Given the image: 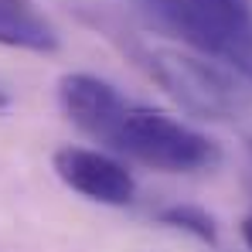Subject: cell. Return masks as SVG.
<instances>
[{
    "mask_svg": "<svg viewBox=\"0 0 252 252\" xmlns=\"http://www.w3.org/2000/svg\"><path fill=\"white\" fill-rule=\"evenodd\" d=\"M136 65L160 85L167 95H174L188 113L205 120H235L252 106L249 92L239 89V82L221 72L218 65L201 62L194 55H181L174 48H143L133 44Z\"/></svg>",
    "mask_w": 252,
    "mask_h": 252,
    "instance_id": "1",
    "label": "cell"
},
{
    "mask_svg": "<svg viewBox=\"0 0 252 252\" xmlns=\"http://www.w3.org/2000/svg\"><path fill=\"white\" fill-rule=\"evenodd\" d=\"M109 147L164 174H194V170L215 167L221 160V150L211 136L170 120L167 113L143 109V106L123 109Z\"/></svg>",
    "mask_w": 252,
    "mask_h": 252,
    "instance_id": "2",
    "label": "cell"
},
{
    "mask_svg": "<svg viewBox=\"0 0 252 252\" xmlns=\"http://www.w3.org/2000/svg\"><path fill=\"white\" fill-rule=\"evenodd\" d=\"M160 21L205 55L239 62L252 55V0H154Z\"/></svg>",
    "mask_w": 252,
    "mask_h": 252,
    "instance_id": "3",
    "label": "cell"
},
{
    "mask_svg": "<svg viewBox=\"0 0 252 252\" xmlns=\"http://www.w3.org/2000/svg\"><path fill=\"white\" fill-rule=\"evenodd\" d=\"M55 174L85 198L102 205H129L136 194L133 174L113 160L109 154L85 150V147H62L55 150Z\"/></svg>",
    "mask_w": 252,
    "mask_h": 252,
    "instance_id": "4",
    "label": "cell"
},
{
    "mask_svg": "<svg viewBox=\"0 0 252 252\" xmlns=\"http://www.w3.org/2000/svg\"><path fill=\"white\" fill-rule=\"evenodd\" d=\"M58 99H62L65 116L79 129H85L95 140H106V143L113 140V129L126 109L123 95L113 85L95 79V75H85V72L65 75L58 82Z\"/></svg>",
    "mask_w": 252,
    "mask_h": 252,
    "instance_id": "5",
    "label": "cell"
},
{
    "mask_svg": "<svg viewBox=\"0 0 252 252\" xmlns=\"http://www.w3.org/2000/svg\"><path fill=\"white\" fill-rule=\"evenodd\" d=\"M0 44L48 55L58 48V34L31 0H0Z\"/></svg>",
    "mask_w": 252,
    "mask_h": 252,
    "instance_id": "6",
    "label": "cell"
},
{
    "mask_svg": "<svg viewBox=\"0 0 252 252\" xmlns=\"http://www.w3.org/2000/svg\"><path fill=\"white\" fill-rule=\"evenodd\" d=\"M157 218H160L164 225H170V228H181V232L194 235L198 242H208V246L218 242L215 218H211L205 208H198V205H170V208H164Z\"/></svg>",
    "mask_w": 252,
    "mask_h": 252,
    "instance_id": "7",
    "label": "cell"
},
{
    "mask_svg": "<svg viewBox=\"0 0 252 252\" xmlns=\"http://www.w3.org/2000/svg\"><path fill=\"white\" fill-rule=\"evenodd\" d=\"M232 65L242 72V79H249V82H252V55H249V58H239V62H232Z\"/></svg>",
    "mask_w": 252,
    "mask_h": 252,
    "instance_id": "8",
    "label": "cell"
},
{
    "mask_svg": "<svg viewBox=\"0 0 252 252\" xmlns=\"http://www.w3.org/2000/svg\"><path fill=\"white\" fill-rule=\"evenodd\" d=\"M242 242H246V246H249V252H252V215L242 221Z\"/></svg>",
    "mask_w": 252,
    "mask_h": 252,
    "instance_id": "9",
    "label": "cell"
},
{
    "mask_svg": "<svg viewBox=\"0 0 252 252\" xmlns=\"http://www.w3.org/2000/svg\"><path fill=\"white\" fill-rule=\"evenodd\" d=\"M10 106V95H7V89H0V109H7Z\"/></svg>",
    "mask_w": 252,
    "mask_h": 252,
    "instance_id": "10",
    "label": "cell"
},
{
    "mask_svg": "<svg viewBox=\"0 0 252 252\" xmlns=\"http://www.w3.org/2000/svg\"><path fill=\"white\" fill-rule=\"evenodd\" d=\"M249 154H252V140H249Z\"/></svg>",
    "mask_w": 252,
    "mask_h": 252,
    "instance_id": "11",
    "label": "cell"
}]
</instances>
